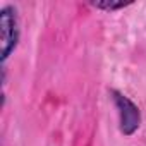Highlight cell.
Listing matches in <instances>:
<instances>
[{
  "label": "cell",
  "instance_id": "cell-1",
  "mask_svg": "<svg viewBox=\"0 0 146 146\" xmlns=\"http://www.w3.org/2000/svg\"><path fill=\"white\" fill-rule=\"evenodd\" d=\"M0 41H2V64H5L19 41V19L17 11L12 5H5L0 11Z\"/></svg>",
  "mask_w": 146,
  "mask_h": 146
},
{
  "label": "cell",
  "instance_id": "cell-2",
  "mask_svg": "<svg viewBox=\"0 0 146 146\" xmlns=\"http://www.w3.org/2000/svg\"><path fill=\"white\" fill-rule=\"evenodd\" d=\"M112 100L119 112V127L124 136H132L141 125V112L137 105L117 90H110Z\"/></svg>",
  "mask_w": 146,
  "mask_h": 146
},
{
  "label": "cell",
  "instance_id": "cell-3",
  "mask_svg": "<svg viewBox=\"0 0 146 146\" xmlns=\"http://www.w3.org/2000/svg\"><path fill=\"white\" fill-rule=\"evenodd\" d=\"M91 5L102 11H119L131 5V2H91Z\"/></svg>",
  "mask_w": 146,
  "mask_h": 146
}]
</instances>
